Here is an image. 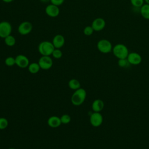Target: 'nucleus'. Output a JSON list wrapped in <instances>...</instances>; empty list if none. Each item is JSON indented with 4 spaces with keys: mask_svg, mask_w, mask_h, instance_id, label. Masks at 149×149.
Listing matches in <instances>:
<instances>
[{
    "mask_svg": "<svg viewBox=\"0 0 149 149\" xmlns=\"http://www.w3.org/2000/svg\"><path fill=\"white\" fill-rule=\"evenodd\" d=\"M94 30H93L91 26H87L83 29V33L85 36H89L93 34Z\"/></svg>",
    "mask_w": 149,
    "mask_h": 149,
    "instance_id": "a878e982",
    "label": "nucleus"
},
{
    "mask_svg": "<svg viewBox=\"0 0 149 149\" xmlns=\"http://www.w3.org/2000/svg\"><path fill=\"white\" fill-rule=\"evenodd\" d=\"M4 42H5V44L7 46L13 47L15 45L16 40V38H15V37L10 34L4 38Z\"/></svg>",
    "mask_w": 149,
    "mask_h": 149,
    "instance_id": "6ab92c4d",
    "label": "nucleus"
},
{
    "mask_svg": "<svg viewBox=\"0 0 149 149\" xmlns=\"http://www.w3.org/2000/svg\"><path fill=\"white\" fill-rule=\"evenodd\" d=\"M52 42L55 48L60 49L64 45L65 39L62 34H56L54 37Z\"/></svg>",
    "mask_w": 149,
    "mask_h": 149,
    "instance_id": "ddd939ff",
    "label": "nucleus"
},
{
    "mask_svg": "<svg viewBox=\"0 0 149 149\" xmlns=\"http://www.w3.org/2000/svg\"><path fill=\"white\" fill-rule=\"evenodd\" d=\"M5 64L8 66H12L16 65L15 58L12 56H8L5 59Z\"/></svg>",
    "mask_w": 149,
    "mask_h": 149,
    "instance_id": "412c9836",
    "label": "nucleus"
},
{
    "mask_svg": "<svg viewBox=\"0 0 149 149\" xmlns=\"http://www.w3.org/2000/svg\"><path fill=\"white\" fill-rule=\"evenodd\" d=\"M8 149H16V148H9Z\"/></svg>",
    "mask_w": 149,
    "mask_h": 149,
    "instance_id": "7c9ffc66",
    "label": "nucleus"
},
{
    "mask_svg": "<svg viewBox=\"0 0 149 149\" xmlns=\"http://www.w3.org/2000/svg\"><path fill=\"white\" fill-rule=\"evenodd\" d=\"M140 12L144 19L149 20V4L144 3L140 8Z\"/></svg>",
    "mask_w": 149,
    "mask_h": 149,
    "instance_id": "dca6fc26",
    "label": "nucleus"
},
{
    "mask_svg": "<svg viewBox=\"0 0 149 149\" xmlns=\"http://www.w3.org/2000/svg\"><path fill=\"white\" fill-rule=\"evenodd\" d=\"M45 12L48 16L51 17H56L59 15L60 10L58 6L51 3L46 6Z\"/></svg>",
    "mask_w": 149,
    "mask_h": 149,
    "instance_id": "1a4fd4ad",
    "label": "nucleus"
},
{
    "mask_svg": "<svg viewBox=\"0 0 149 149\" xmlns=\"http://www.w3.org/2000/svg\"><path fill=\"white\" fill-rule=\"evenodd\" d=\"M65 0H50V2L52 4L56 5V6H60L63 4Z\"/></svg>",
    "mask_w": 149,
    "mask_h": 149,
    "instance_id": "bb28decb",
    "label": "nucleus"
},
{
    "mask_svg": "<svg viewBox=\"0 0 149 149\" xmlns=\"http://www.w3.org/2000/svg\"><path fill=\"white\" fill-rule=\"evenodd\" d=\"M103 122L102 115L100 112H94L90 116V124L94 127H99L101 126Z\"/></svg>",
    "mask_w": 149,
    "mask_h": 149,
    "instance_id": "6e6552de",
    "label": "nucleus"
},
{
    "mask_svg": "<svg viewBox=\"0 0 149 149\" xmlns=\"http://www.w3.org/2000/svg\"><path fill=\"white\" fill-rule=\"evenodd\" d=\"M87 96V93L85 89L80 88L74 91L71 97V102L74 106L81 105L85 101Z\"/></svg>",
    "mask_w": 149,
    "mask_h": 149,
    "instance_id": "f257e3e1",
    "label": "nucleus"
},
{
    "mask_svg": "<svg viewBox=\"0 0 149 149\" xmlns=\"http://www.w3.org/2000/svg\"><path fill=\"white\" fill-rule=\"evenodd\" d=\"M60 119H61L62 124H65V125L68 124L71 120L70 116L68 114H63L61 116Z\"/></svg>",
    "mask_w": 149,
    "mask_h": 149,
    "instance_id": "393cba45",
    "label": "nucleus"
},
{
    "mask_svg": "<svg viewBox=\"0 0 149 149\" xmlns=\"http://www.w3.org/2000/svg\"><path fill=\"white\" fill-rule=\"evenodd\" d=\"M12 27L10 23L7 21L0 22V38H5L11 34Z\"/></svg>",
    "mask_w": 149,
    "mask_h": 149,
    "instance_id": "39448f33",
    "label": "nucleus"
},
{
    "mask_svg": "<svg viewBox=\"0 0 149 149\" xmlns=\"http://www.w3.org/2000/svg\"><path fill=\"white\" fill-rule=\"evenodd\" d=\"M97 48L102 54H108L112 50V44L110 41L107 39H101L97 42Z\"/></svg>",
    "mask_w": 149,
    "mask_h": 149,
    "instance_id": "20e7f679",
    "label": "nucleus"
},
{
    "mask_svg": "<svg viewBox=\"0 0 149 149\" xmlns=\"http://www.w3.org/2000/svg\"><path fill=\"white\" fill-rule=\"evenodd\" d=\"M33 29L32 24L28 21H24L22 22L18 26V33L23 36L27 35L30 34Z\"/></svg>",
    "mask_w": 149,
    "mask_h": 149,
    "instance_id": "0eeeda50",
    "label": "nucleus"
},
{
    "mask_svg": "<svg viewBox=\"0 0 149 149\" xmlns=\"http://www.w3.org/2000/svg\"><path fill=\"white\" fill-rule=\"evenodd\" d=\"M15 62L16 65L18 67L23 69L27 68L30 64L29 58L26 56L22 54L17 55L15 57Z\"/></svg>",
    "mask_w": 149,
    "mask_h": 149,
    "instance_id": "9d476101",
    "label": "nucleus"
},
{
    "mask_svg": "<svg viewBox=\"0 0 149 149\" xmlns=\"http://www.w3.org/2000/svg\"><path fill=\"white\" fill-rule=\"evenodd\" d=\"M68 86L69 88L73 90H76L80 88V81L76 79H70L68 82Z\"/></svg>",
    "mask_w": 149,
    "mask_h": 149,
    "instance_id": "a211bd4d",
    "label": "nucleus"
},
{
    "mask_svg": "<svg viewBox=\"0 0 149 149\" xmlns=\"http://www.w3.org/2000/svg\"><path fill=\"white\" fill-rule=\"evenodd\" d=\"M29 72L31 74H36L37 73L40 69H41L38 63L37 62H32L30 63L27 67Z\"/></svg>",
    "mask_w": 149,
    "mask_h": 149,
    "instance_id": "f3484780",
    "label": "nucleus"
},
{
    "mask_svg": "<svg viewBox=\"0 0 149 149\" xmlns=\"http://www.w3.org/2000/svg\"><path fill=\"white\" fill-rule=\"evenodd\" d=\"M144 2H146V3L149 4V0H144Z\"/></svg>",
    "mask_w": 149,
    "mask_h": 149,
    "instance_id": "c756f323",
    "label": "nucleus"
},
{
    "mask_svg": "<svg viewBox=\"0 0 149 149\" xmlns=\"http://www.w3.org/2000/svg\"><path fill=\"white\" fill-rule=\"evenodd\" d=\"M38 63L41 69L48 70L53 65V61L50 56H41Z\"/></svg>",
    "mask_w": 149,
    "mask_h": 149,
    "instance_id": "423d86ee",
    "label": "nucleus"
},
{
    "mask_svg": "<svg viewBox=\"0 0 149 149\" xmlns=\"http://www.w3.org/2000/svg\"><path fill=\"white\" fill-rule=\"evenodd\" d=\"M2 1H3L5 3H10L12 2L13 0H1Z\"/></svg>",
    "mask_w": 149,
    "mask_h": 149,
    "instance_id": "cd10ccee",
    "label": "nucleus"
},
{
    "mask_svg": "<svg viewBox=\"0 0 149 149\" xmlns=\"http://www.w3.org/2000/svg\"><path fill=\"white\" fill-rule=\"evenodd\" d=\"M8 126V120L3 117L0 118V130L5 129Z\"/></svg>",
    "mask_w": 149,
    "mask_h": 149,
    "instance_id": "5701e85b",
    "label": "nucleus"
},
{
    "mask_svg": "<svg viewBox=\"0 0 149 149\" xmlns=\"http://www.w3.org/2000/svg\"><path fill=\"white\" fill-rule=\"evenodd\" d=\"M62 52L59 48H55L52 53V56L55 59H59L62 56Z\"/></svg>",
    "mask_w": 149,
    "mask_h": 149,
    "instance_id": "b1692460",
    "label": "nucleus"
},
{
    "mask_svg": "<svg viewBox=\"0 0 149 149\" xmlns=\"http://www.w3.org/2000/svg\"><path fill=\"white\" fill-rule=\"evenodd\" d=\"M104 107V102L100 99L94 100L91 105V108L94 112H100Z\"/></svg>",
    "mask_w": 149,
    "mask_h": 149,
    "instance_id": "2eb2a0df",
    "label": "nucleus"
},
{
    "mask_svg": "<svg viewBox=\"0 0 149 149\" xmlns=\"http://www.w3.org/2000/svg\"><path fill=\"white\" fill-rule=\"evenodd\" d=\"M55 48L52 42L48 41H41L38 46V51L42 56L51 55Z\"/></svg>",
    "mask_w": 149,
    "mask_h": 149,
    "instance_id": "7ed1b4c3",
    "label": "nucleus"
},
{
    "mask_svg": "<svg viewBox=\"0 0 149 149\" xmlns=\"http://www.w3.org/2000/svg\"><path fill=\"white\" fill-rule=\"evenodd\" d=\"M112 52L114 56L118 59L127 58L129 53L126 45L121 43L115 45L112 48Z\"/></svg>",
    "mask_w": 149,
    "mask_h": 149,
    "instance_id": "f03ea898",
    "label": "nucleus"
},
{
    "mask_svg": "<svg viewBox=\"0 0 149 149\" xmlns=\"http://www.w3.org/2000/svg\"><path fill=\"white\" fill-rule=\"evenodd\" d=\"M47 124L51 127L56 128L59 127L62 123L59 117L57 116H52L48 119Z\"/></svg>",
    "mask_w": 149,
    "mask_h": 149,
    "instance_id": "4468645a",
    "label": "nucleus"
},
{
    "mask_svg": "<svg viewBox=\"0 0 149 149\" xmlns=\"http://www.w3.org/2000/svg\"><path fill=\"white\" fill-rule=\"evenodd\" d=\"M106 25L105 20L102 17H97L92 22L91 27L95 31H100L102 30Z\"/></svg>",
    "mask_w": 149,
    "mask_h": 149,
    "instance_id": "9b49d317",
    "label": "nucleus"
},
{
    "mask_svg": "<svg viewBox=\"0 0 149 149\" xmlns=\"http://www.w3.org/2000/svg\"><path fill=\"white\" fill-rule=\"evenodd\" d=\"M40 1L42 2H44V3H47L49 1H50V0H40Z\"/></svg>",
    "mask_w": 149,
    "mask_h": 149,
    "instance_id": "c85d7f7f",
    "label": "nucleus"
},
{
    "mask_svg": "<svg viewBox=\"0 0 149 149\" xmlns=\"http://www.w3.org/2000/svg\"><path fill=\"white\" fill-rule=\"evenodd\" d=\"M131 4L135 8H141L144 4V0H130Z\"/></svg>",
    "mask_w": 149,
    "mask_h": 149,
    "instance_id": "4be33fe9",
    "label": "nucleus"
},
{
    "mask_svg": "<svg viewBox=\"0 0 149 149\" xmlns=\"http://www.w3.org/2000/svg\"><path fill=\"white\" fill-rule=\"evenodd\" d=\"M118 66L120 68H128L130 64L128 60L127 59V58H124V59H118Z\"/></svg>",
    "mask_w": 149,
    "mask_h": 149,
    "instance_id": "aec40b11",
    "label": "nucleus"
},
{
    "mask_svg": "<svg viewBox=\"0 0 149 149\" xmlns=\"http://www.w3.org/2000/svg\"><path fill=\"white\" fill-rule=\"evenodd\" d=\"M127 59L128 60L130 64L133 65H138L142 61L141 56L137 52H129L127 55Z\"/></svg>",
    "mask_w": 149,
    "mask_h": 149,
    "instance_id": "f8f14e48",
    "label": "nucleus"
}]
</instances>
